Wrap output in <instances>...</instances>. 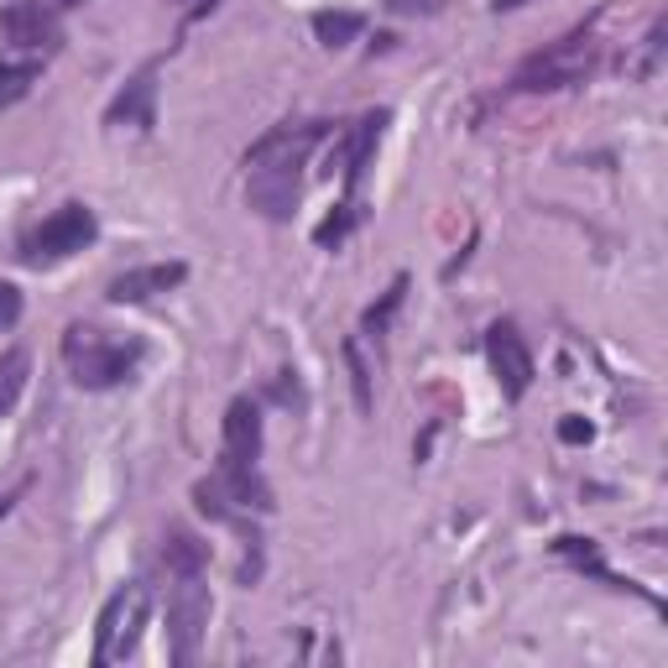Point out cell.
Masks as SVG:
<instances>
[{
	"label": "cell",
	"instance_id": "1",
	"mask_svg": "<svg viewBox=\"0 0 668 668\" xmlns=\"http://www.w3.org/2000/svg\"><path fill=\"white\" fill-rule=\"evenodd\" d=\"M63 355H68V366H74V381L89 387V392H99V387H116L120 376L137 366L141 345H105L95 330L74 324L68 340H63Z\"/></svg>",
	"mask_w": 668,
	"mask_h": 668
},
{
	"label": "cell",
	"instance_id": "2",
	"mask_svg": "<svg viewBox=\"0 0 668 668\" xmlns=\"http://www.w3.org/2000/svg\"><path fill=\"white\" fill-rule=\"evenodd\" d=\"M147 611H152V590L141 585H126L116 590L110 601H105V611H99V637H95V664H116V658H126V653L137 648L141 627H147Z\"/></svg>",
	"mask_w": 668,
	"mask_h": 668
},
{
	"label": "cell",
	"instance_id": "3",
	"mask_svg": "<svg viewBox=\"0 0 668 668\" xmlns=\"http://www.w3.org/2000/svg\"><path fill=\"white\" fill-rule=\"evenodd\" d=\"M209 611H215L209 585H204L198 574H183L177 590L168 595V637H173V658H177V664H194L198 637H204V627H209Z\"/></svg>",
	"mask_w": 668,
	"mask_h": 668
},
{
	"label": "cell",
	"instance_id": "4",
	"mask_svg": "<svg viewBox=\"0 0 668 668\" xmlns=\"http://www.w3.org/2000/svg\"><path fill=\"white\" fill-rule=\"evenodd\" d=\"M590 37L585 32H574V37L553 42V47H543V53H532L522 68H517V89H559V84L580 79L590 68Z\"/></svg>",
	"mask_w": 668,
	"mask_h": 668
},
{
	"label": "cell",
	"instance_id": "5",
	"mask_svg": "<svg viewBox=\"0 0 668 668\" xmlns=\"http://www.w3.org/2000/svg\"><path fill=\"white\" fill-rule=\"evenodd\" d=\"M89 240H95V215H89L84 204H63L58 215H53L37 236L26 240V251H21V256H26L32 267H42V261H63V256L84 251Z\"/></svg>",
	"mask_w": 668,
	"mask_h": 668
},
{
	"label": "cell",
	"instance_id": "6",
	"mask_svg": "<svg viewBox=\"0 0 668 668\" xmlns=\"http://www.w3.org/2000/svg\"><path fill=\"white\" fill-rule=\"evenodd\" d=\"M486 355H492V371L507 397H522L532 387V351L522 345V334L511 330V324H492L486 330Z\"/></svg>",
	"mask_w": 668,
	"mask_h": 668
},
{
	"label": "cell",
	"instance_id": "7",
	"mask_svg": "<svg viewBox=\"0 0 668 668\" xmlns=\"http://www.w3.org/2000/svg\"><path fill=\"white\" fill-rule=\"evenodd\" d=\"M319 137H324V126H277L246 152V168H303Z\"/></svg>",
	"mask_w": 668,
	"mask_h": 668
},
{
	"label": "cell",
	"instance_id": "8",
	"mask_svg": "<svg viewBox=\"0 0 668 668\" xmlns=\"http://www.w3.org/2000/svg\"><path fill=\"white\" fill-rule=\"evenodd\" d=\"M188 277V267L183 261H158V267H137V272H120L110 288H105V298L110 303H147V298L168 293V288H177Z\"/></svg>",
	"mask_w": 668,
	"mask_h": 668
},
{
	"label": "cell",
	"instance_id": "9",
	"mask_svg": "<svg viewBox=\"0 0 668 668\" xmlns=\"http://www.w3.org/2000/svg\"><path fill=\"white\" fill-rule=\"evenodd\" d=\"M251 209H261L267 219H288L298 204V168H251Z\"/></svg>",
	"mask_w": 668,
	"mask_h": 668
},
{
	"label": "cell",
	"instance_id": "10",
	"mask_svg": "<svg viewBox=\"0 0 668 668\" xmlns=\"http://www.w3.org/2000/svg\"><path fill=\"white\" fill-rule=\"evenodd\" d=\"M0 32L17 42V47H58V21L53 11H42L37 0H17L0 11Z\"/></svg>",
	"mask_w": 668,
	"mask_h": 668
},
{
	"label": "cell",
	"instance_id": "11",
	"mask_svg": "<svg viewBox=\"0 0 668 668\" xmlns=\"http://www.w3.org/2000/svg\"><path fill=\"white\" fill-rule=\"evenodd\" d=\"M256 454H261V418L246 397H236L225 408V460L219 465H256Z\"/></svg>",
	"mask_w": 668,
	"mask_h": 668
},
{
	"label": "cell",
	"instance_id": "12",
	"mask_svg": "<svg viewBox=\"0 0 668 668\" xmlns=\"http://www.w3.org/2000/svg\"><path fill=\"white\" fill-rule=\"evenodd\" d=\"M152 95H158V84H152V68L137 74V79L126 84V95L110 105V126H152Z\"/></svg>",
	"mask_w": 668,
	"mask_h": 668
},
{
	"label": "cell",
	"instance_id": "13",
	"mask_svg": "<svg viewBox=\"0 0 668 668\" xmlns=\"http://www.w3.org/2000/svg\"><path fill=\"white\" fill-rule=\"evenodd\" d=\"M162 559H168V570L183 580V574H204L209 564V543H198L194 532H168V543H162Z\"/></svg>",
	"mask_w": 668,
	"mask_h": 668
},
{
	"label": "cell",
	"instance_id": "14",
	"mask_svg": "<svg viewBox=\"0 0 668 668\" xmlns=\"http://www.w3.org/2000/svg\"><path fill=\"white\" fill-rule=\"evenodd\" d=\"M360 26H366V21L355 17V11H319V17H314V37L324 42V47H345V42L360 37Z\"/></svg>",
	"mask_w": 668,
	"mask_h": 668
},
{
	"label": "cell",
	"instance_id": "15",
	"mask_svg": "<svg viewBox=\"0 0 668 668\" xmlns=\"http://www.w3.org/2000/svg\"><path fill=\"white\" fill-rule=\"evenodd\" d=\"M21 387H26V351H6L0 355V418L17 408Z\"/></svg>",
	"mask_w": 668,
	"mask_h": 668
},
{
	"label": "cell",
	"instance_id": "16",
	"mask_svg": "<svg viewBox=\"0 0 668 668\" xmlns=\"http://www.w3.org/2000/svg\"><path fill=\"white\" fill-rule=\"evenodd\" d=\"M345 366H351V387H355V408L360 413H371V366H366V355L355 340H345Z\"/></svg>",
	"mask_w": 668,
	"mask_h": 668
},
{
	"label": "cell",
	"instance_id": "17",
	"mask_svg": "<svg viewBox=\"0 0 668 668\" xmlns=\"http://www.w3.org/2000/svg\"><path fill=\"white\" fill-rule=\"evenodd\" d=\"M381 126H387V116H366L360 120V131H355V147H351V168H345V177H360V168H366V158H371L376 137H381Z\"/></svg>",
	"mask_w": 668,
	"mask_h": 668
},
{
	"label": "cell",
	"instance_id": "18",
	"mask_svg": "<svg viewBox=\"0 0 668 668\" xmlns=\"http://www.w3.org/2000/svg\"><path fill=\"white\" fill-rule=\"evenodd\" d=\"M402 298H408V277H397L392 288H387V298H381L376 309H366V330H371V334L387 330V324H392V314L402 309Z\"/></svg>",
	"mask_w": 668,
	"mask_h": 668
},
{
	"label": "cell",
	"instance_id": "19",
	"mask_svg": "<svg viewBox=\"0 0 668 668\" xmlns=\"http://www.w3.org/2000/svg\"><path fill=\"white\" fill-rule=\"evenodd\" d=\"M32 79H37V68H32V63H21V68H0V110H6V105H17V99L32 89Z\"/></svg>",
	"mask_w": 668,
	"mask_h": 668
},
{
	"label": "cell",
	"instance_id": "20",
	"mask_svg": "<svg viewBox=\"0 0 668 668\" xmlns=\"http://www.w3.org/2000/svg\"><path fill=\"white\" fill-rule=\"evenodd\" d=\"M17 319H21V293L11 282H0V330H11Z\"/></svg>",
	"mask_w": 668,
	"mask_h": 668
},
{
	"label": "cell",
	"instance_id": "21",
	"mask_svg": "<svg viewBox=\"0 0 668 668\" xmlns=\"http://www.w3.org/2000/svg\"><path fill=\"white\" fill-rule=\"evenodd\" d=\"M559 439H564V444H590V423L585 418H564V423H559Z\"/></svg>",
	"mask_w": 668,
	"mask_h": 668
},
{
	"label": "cell",
	"instance_id": "22",
	"mask_svg": "<svg viewBox=\"0 0 668 668\" xmlns=\"http://www.w3.org/2000/svg\"><path fill=\"white\" fill-rule=\"evenodd\" d=\"M345 230H351V215H334V219H324V225H319V246H334V240L345 236Z\"/></svg>",
	"mask_w": 668,
	"mask_h": 668
},
{
	"label": "cell",
	"instance_id": "23",
	"mask_svg": "<svg viewBox=\"0 0 668 668\" xmlns=\"http://www.w3.org/2000/svg\"><path fill=\"white\" fill-rule=\"evenodd\" d=\"M26 492V481H17V486H11V492H0V517H6V511L17 507V496Z\"/></svg>",
	"mask_w": 668,
	"mask_h": 668
},
{
	"label": "cell",
	"instance_id": "24",
	"mask_svg": "<svg viewBox=\"0 0 668 668\" xmlns=\"http://www.w3.org/2000/svg\"><path fill=\"white\" fill-rule=\"evenodd\" d=\"M522 0H492V11H517Z\"/></svg>",
	"mask_w": 668,
	"mask_h": 668
},
{
	"label": "cell",
	"instance_id": "25",
	"mask_svg": "<svg viewBox=\"0 0 668 668\" xmlns=\"http://www.w3.org/2000/svg\"><path fill=\"white\" fill-rule=\"evenodd\" d=\"M173 6H215V0H173Z\"/></svg>",
	"mask_w": 668,
	"mask_h": 668
},
{
	"label": "cell",
	"instance_id": "26",
	"mask_svg": "<svg viewBox=\"0 0 668 668\" xmlns=\"http://www.w3.org/2000/svg\"><path fill=\"white\" fill-rule=\"evenodd\" d=\"M58 6H68V0H58Z\"/></svg>",
	"mask_w": 668,
	"mask_h": 668
}]
</instances>
